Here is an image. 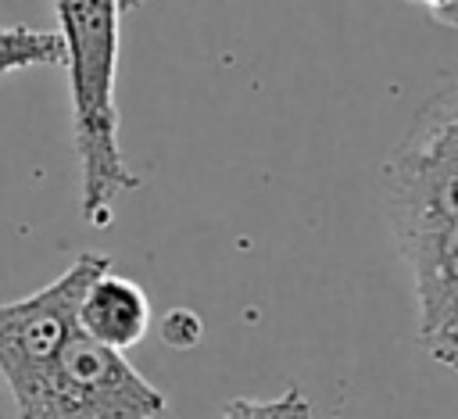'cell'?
I'll use <instances>...</instances> for the list:
<instances>
[{"label":"cell","instance_id":"obj_3","mask_svg":"<svg viewBox=\"0 0 458 419\" xmlns=\"http://www.w3.org/2000/svg\"><path fill=\"white\" fill-rule=\"evenodd\" d=\"M107 269H111L107 254L82 251L43 290L21 301H0V376L18 412L32 405L61 347L79 329V301L86 286Z\"/></svg>","mask_w":458,"mask_h":419},{"label":"cell","instance_id":"obj_6","mask_svg":"<svg viewBox=\"0 0 458 419\" xmlns=\"http://www.w3.org/2000/svg\"><path fill=\"white\" fill-rule=\"evenodd\" d=\"M64 68V43L50 29L0 25V75L25 68Z\"/></svg>","mask_w":458,"mask_h":419},{"label":"cell","instance_id":"obj_9","mask_svg":"<svg viewBox=\"0 0 458 419\" xmlns=\"http://www.w3.org/2000/svg\"><path fill=\"white\" fill-rule=\"evenodd\" d=\"M143 4H147V0H122V14H125V11H136V7H143Z\"/></svg>","mask_w":458,"mask_h":419},{"label":"cell","instance_id":"obj_2","mask_svg":"<svg viewBox=\"0 0 458 419\" xmlns=\"http://www.w3.org/2000/svg\"><path fill=\"white\" fill-rule=\"evenodd\" d=\"M57 36L64 43L72 140L79 158V211L104 229L114 218V201L140 186L118 143V21L122 0H54Z\"/></svg>","mask_w":458,"mask_h":419},{"label":"cell","instance_id":"obj_5","mask_svg":"<svg viewBox=\"0 0 458 419\" xmlns=\"http://www.w3.org/2000/svg\"><path fill=\"white\" fill-rule=\"evenodd\" d=\"M79 329L114 351L140 344L150 329V301L143 286L111 269L100 272L79 301Z\"/></svg>","mask_w":458,"mask_h":419},{"label":"cell","instance_id":"obj_8","mask_svg":"<svg viewBox=\"0 0 458 419\" xmlns=\"http://www.w3.org/2000/svg\"><path fill=\"white\" fill-rule=\"evenodd\" d=\"M411 4H415V7H422L433 21L458 29V0H411Z\"/></svg>","mask_w":458,"mask_h":419},{"label":"cell","instance_id":"obj_1","mask_svg":"<svg viewBox=\"0 0 458 419\" xmlns=\"http://www.w3.org/2000/svg\"><path fill=\"white\" fill-rule=\"evenodd\" d=\"M383 201L411 272L419 344L458 376V82L411 118L383 168Z\"/></svg>","mask_w":458,"mask_h":419},{"label":"cell","instance_id":"obj_7","mask_svg":"<svg viewBox=\"0 0 458 419\" xmlns=\"http://www.w3.org/2000/svg\"><path fill=\"white\" fill-rule=\"evenodd\" d=\"M222 419H311V401L301 387H286L276 398H233Z\"/></svg>","mask_w":458,"mask_h":419},{"label":"cell","instance_id":"obj_4","mask_svg":"<svg viewBox=\"0 0 458 419\" xmlns=\"http://www.w3.org/2000/svg\"><path fill=\"white\" fill-rule=\"evenodd\" d=\"M165 408V394L132 369L125 351L75 329L18 419H157Z\"/></svg>","mask_w":458,"mask_h":419}]
</instances>
